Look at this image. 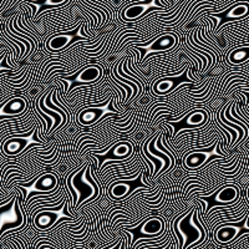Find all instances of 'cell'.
Wrapping results in <instances>:
<instances>
[{
	"label": "cell",
	"mask_w": 249,
	"mask_h": 249,
	"mask_svg": "<svg viewBox=\"0 0 249 249\" xmlns=\"http://www.w3.org/2000/svg\"><path fill=\"white\" fill-rule=\"evenodd\" d=\"M249 46H242L232 50L228 54L227 59L231 65H241L244 62L249 61Z\"/></svg>",
	"instance_id": "obj_9"
},
{
	"label": "cell",
	"mask_w": 249,
	"mask_h": 249,
	"mask_svg": "<svg viewBox=\"0 0 249 249\" xmlns=\"http://www.w3.org/2000/svg\"><path fill=\"white\" fill-rule=\"evenodd\" d=\"M153 0H148V1H144V3H136V4H132V5L127 6V8L124 10V19L126 21H135L137 20L139 18L143 17V14L147 12L148 9L152 10V9H156V10H160L162 9V6L159 5H153L152 4Z\"/></svg>",
	"instance_id": "obj_1"
},
{
	"label": "cell",
	"mask_w": 249,
	"mask_h": 249,
	"mask_svg": "<svg viewBox=\"0 0 249 249\" xmlns=\"http://www.w3.org/2000/svg\"><path fill=\"white\" fill-rule=\"evenodd\" d=\"M26 146H28V140L26 139L12 137V139H8L3 143V152L6 157L8 156H15L21 152Z\"/></svg>",
	"instance_id": "obj_6"
},
{
	"label": "cell",
	"mask_w": 249,
	"mask_h": 249,
	"mask_svg": "<svg viewBox=\"0 0 249 249\" xmlns=\"http://www.w3.org/2000/svg\"><path fill=\"white\" fill-rule=\"evenodd\" d=\"M26 108L25 95H19V97H13L3 106V115H18L24 112Z\"/></svg>",
	"instance_id": "obj_8"
},
{
	"label": "cell",
	"mask_w": 249,
	"mask_h": 249,
	"mask_svg": "<svg viewBox=\"0 0 249 249\" xmlns=\"http://www.w3.org/2000/svg\"><path fill=\"white\" fill-rule=\"evenodd\" d=\"M64 3H66V0H48L46 4L51 6H55V5H62Z\"/></svg>",
	"instance_id": "obj_11"
},
{
	"label": "cell",
	"mask_w": 249,
	"mask_h": 249,
	"mask_svg": "<svg viewBox=\"0 0 249 249\" xmlns=\"http://www.w3.org/2000/svg\"><path fill=\"white\" fill-rule=\"evenodd\" d=\"M102 108H95V107H88L84 108L79 112L76 117H75V126L76 127H84V126H89L92 124L102 116Z\"/></svg>",
	"instance_id": "obj_4"
},
{
	"label": "cell",
	"mask_w": 249,
	"mask_h": 249,
	"mask_svg": "<svg viewBox=\"0 0 249 249\" xmlns=\"http://www.w3.org/2000/svg\"><path fill=\"white\" fill-rule=\"evenodd\" d=\"M102 77H104V69L101 68V65L100 64H90L80 71L76 79L80 82L90 84V82L102 81Z\"/></svg>",
	"instance_id": "obj_3"
},
{
	"label": "cell",
	"mask_w": 249,
	"mask_h": 249,
	"mask_svg": "<svg viewBox=\"0 0 249 249\" xmlns=\"http://www.w3.org/2000/svg\"><path fill=\"white\" fill-rule=\"evenodd\" d=\"M178 41L179 39L177 34H175V33H166V34L161 35V36L156 37L148 46H150L151 51H155V53L163 51L164 53V51L173 50L176 46H178Z\"/></svg>",
	"instance_id": "obj_2"
},
{
	"label": "cell",
	"mask_w": 249,
	"mask_h": 249,
	"mask_svg": "<svg viewBox=\"0 0 249 249\" xmlns=\"http://www.w3.org/2000/svg\"><path fill=\"white\" fill-rule=\"evenodd\" d=\"M33 186L35 187V190L39 192H51L54 191L57 186V178L54 173H45V175L40 176L39 178L34 182Z\"/></svg>",
	"instance_id": "obj_7"
},
{
	"label": "cell",
	"mask_w": 249,
	"mask_h": 249,
	"mask_svg": "<svg viewBox=\"0 0 249 249\" xmlns=\"http://www.w3.org/2000/svg\"><path fill=\"white\" fill-rule=\"evenodd\" d=\"M242 188L239 187L238 188L235 184L231 183L227 184V186L222 187L221 190H218L217 196H215V201L219 202V203H234L239 199V196H241Z\"/></svg>",
	"instance_id": "obj_5"
},
{
	"label": "cell",
	"mask_w": 249,
	"mask_h": 249,
	"mask_svg": "<svg viewBox=\"0 0 249 249\" xmlns=\"http://www.w3.org/2000/svg\"><path fill=\"white\" fill-rule=\"evenodd\" d=\"M249 12L248 3H239L237 5H234L232 8V10L228 12L227 17L231 18V19H235V18H244L247 17Z\"/></svg>",
	"instance_id": "obj_10"
}]
</instances>
